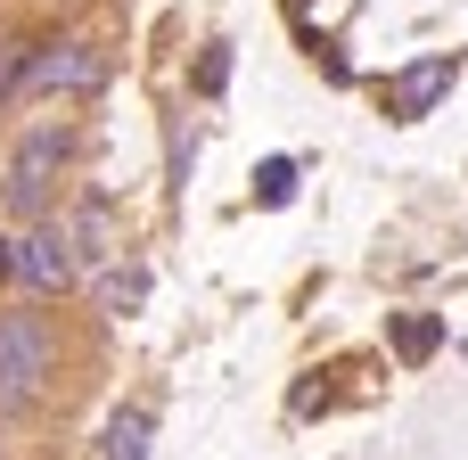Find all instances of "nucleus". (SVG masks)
<instances>
[{"instance_id": "1", "label": "nucleus", "mask_w": 468, "mask_h": 460, "mask_svg": "<svg viewBox=\"0 0 468 460\" xmlns=\"http://www.w3.org/2000/svg\"><path fill=\"white\" fill-rule=\"evenodd\" d=\"M66 156H74V123L66 115H49V123H33L25 140H16V156H8V181H0V198H8V214H41L49 206V189H58V173H66Z\"/></svg>"}, {"instance_id": "2", "label": "nucleus", "mask_w": 468, "mask_h": 460, "mask_svg": "<svg viewBox=\"0 0 468 460\" xmlns=\"http://www.w3.org/2000/svg\"><path fill=\"white\" fill-rule=\"evenodd\" d=\"M49 370H58L49 321L41 313H0V412H33Z\"/></svg>"}, {"instance_id": "3", "label": "nucleus", "mask_w": 468, "mask_h": 460, "mask_svg": "<svg viewBox=\"0 0 468 460\" xmlns=\"http://www.w3.org/2000/svg\"><path fill=\"white\" fill-rule=\"evenodd\" d=\"M25 82L33 91H66V99H82V91H99L107 82V58L90 49V41H33V66H25Z\"/></svg>"}, {"instance_id": "4", "label": "nucleus", "mask_w": 468, "mask_h": 460, "mask_svg": "<svg viewBox=\"0 0 468 460\" xmlns=\"http://www.w3.org/2000/svg\"><path fill=\"white\" fill-rule=\"evenodd\" d=\"M452 82H461V58H452V49L403 66V74L387 82V123H420V115H436V99H452Z\"/></svg>"}, {"instance_id": "5", "label": "nucleus", "mask_w": 468, "mask_h": 460, "mask_svg": "<svg viewBox=\"0 0 468 460\" xmlns=\"http://www.w3.org/2000/svg\"><path fill=\"white\" fill-rule=\"evenodd\" d=\"M16 272H25L41 296H66V288H74V272H82V247H74V230H66V222H41V230L16 247Z\"/></svg>"}, {"instance_id": "6", "label": "nucleus", "mask_w": 468, "mask_h": 460, "mask_svg": "<svg viewBox=\"0 0 468 460\" xmlns=\"http://www.w3.org/2000/svg\"><path fill=\"white\" fill-rule=\"evenodd\" d=\"M148 436H156V420L132 403V412H115L107 420V460H148Z\"/></svg>"}, {"instance_id": "7", "label": "nucleus", "mask_w": 468, "mask_h": 460, "mask_svg": "<svg viewBox=\"0 0 468 460\" xmlns=\"http://www.w3.org/2000/svg\"><path fill=\"white\" fill-rule=\"evenodd\" d=\"M436 346H444V321H436V313H403V321H395V354H403V362H428Z\"/></svg>"}, {"instance_id": "8", "label": "nucleus", "mask_w": 468, "mask_h": 460, "mask_svg": "<svg viewBox=\"0 0 468 460\" xmlns=\"http://www.w3.org/2000/svg\"><path fill=\"white\" fill-rule=\"evenodd\" d=\"M25 66H33V41L25 33H0V107L25 91Z\"/></svg>"}, {"instance_id": "9", "label": "nucleus", "mask_w": 468, "mask_h": 460, "mask_svg": "<svg viewBox=\"0 0 468 460\" xmlns=\"http://www.w3.org/2000/svg\"><path fill=\"white\" fill-rule=\"evenodd\" d=\"M288 198H296V156H271L255 173V206H288Z\"/></svg>"}, {"instance_id": "10", "label": "nucleus", "mask_w": 468, "mask_h": 460, "mask_svg": "<svg viewBox=\"0 0 468 460\" xmlns=\"http://www.w3.org/2000/svg\"><path fill=\"white\" fill-rule=\"evenodd\" d=\"M222 82H230V49H222V41H214V49H206V58H197V91H206V99H214V91H222Z\"/></svg>"}, {"instance_id": "11", "label": "nucleus", "mask_w": 468, "mask_h": 460, "mask_svg": "<svg viewBox=\"0 0 468 460\" xmlns=\"http://www.w3.org/2000/svg\"><path fill=\"white\" fill-rule=\"evenodd\" d=\"M8 272H16V239H0V280H8Z\"/></svg>"}]
</instances>
